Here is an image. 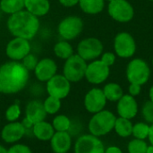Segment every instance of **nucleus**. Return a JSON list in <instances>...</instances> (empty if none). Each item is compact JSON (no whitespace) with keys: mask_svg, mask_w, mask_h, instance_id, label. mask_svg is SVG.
Segmentation results:
<instances>
[{"mask_svg":"<svg viewBox=\"0 0 153 153\" xmlns=\"http://www.w3.org/2000/svg\"><path fill=\"white\" fill-rule=\"evenodd\" d=\"M30 72L19 61H9L0 66V93L14 94L25 88Z\"/></svg>","mask_w":153,"mask_h":153,"instance_id":"obj_1","label":"nucleus"},{"mask_svg":"<svg viewBox=\"0 0 153 153\" xmlns=\"http://www.w3.org/2000/svg\"><path fill=\"white\" fill-rule=\"evenodd\" d=\"M6 25L9 32L13 36L30 40L39 31V17L33 15L27 10H22L11 14Z\"/></svg>","mask_w":153,"mask_h":153,"instance_id":"obj_2","label":"nucleus"},{"mask_svg":"<svg viewBox=\"0 0 153 153\" xmlns=\"http://www.w3.org/2000/svg\"><path fill=\"white\" fill-rule=\"evenodd\" d=\"M116 116L109 110H101L93 115L89 122L91 134L100 137L110 133L115 126Z\"/></svg>","mask_w":153,"mask_h":153,"instance_id":"obj_3","label":"nucleus"},{"mask_svg":"<svg viewBox=\"0 0 153 153\" xmlns=\"http://www.w3.org/2000/svg\"><path fill=\"white\" fill-rule=\"evenodd\" d=\"M126 75L130 83H135L142 86L149 81L151 68L143 59L134 58L126 66Z\"/></svg>","mask_w":153,"mask_h":153,"instance_id":"obj_4","label":"nucleus"},{"mask_svg":"<svg viewBox=\"0 0 153 153\" xmlns=\"http://www.w3.org/2000/svg\"><path fill=\"white\" fill-rule=\"evenodd\" d=\"M87 63L79 55L74 54L65 60L63 68V75L70 82H77L85 77Z\"/></svg>","mask_w":153,"mask_h":153,"instance_id":"obj_5","label":"nucleus"},{"mask_svg":"<svg viewBox=\"0 0 153 153\" xmlns=\"http://www.w3.org/2000/svg\"><path fill=\"white\" fill-rule=\"evenodd\" d=\"M83 30V21L76 15H70L64 18L57 26L58 34L64 40L76 39Z\"/></svg>","mask_w":153,"mask_h":153,"instance_id":"obj_6","label":"nucleus"},{"mask_svg":"<svg viewBox=\"0 0 153 153\" xmlns=\"http://www.w3.org/2000/svg\"><path fill=\"white\" fill-rule=\"evenodd\" d=\"M108 13L109 16L121 23L129 22L134 16V9L127 0H114L108 3Z\"/></svg>","mask_w":153,"mask_h":153,"instance_id":"obj_7","label":"nucleus"},{"mask_svg":"<svg viewBox=\"0 0 153 153\" xmlns=\"http://www.w3.org/2000/svg\"><path fill=\"white\" fill-rule=\"evenodd\" d=\"M103 43L97 38L90 37L80 41L77 46V55L87 61H93L103 53Z\"/></svg>","mask_w":153,"mask_h":153,"instance_id":"obj_8","label":"nucleus"},{"mask_svg":"<svg viewBox=\"0 0 153 153\" xmlns=\"http://www.w3.org/2000/svg\"><path fill=\"white\" fill-rule=\"evenodd\" d=\"M115 54L120 58H130L136 52V42L134 37L126 31L119 32L114 39Z\"/></svg>","mask_w":153,"mask_h":153,"instance_id":"obj_9","label":"nucleus"},{"mask_svg":"<svg viewBox=\"0 0 153 153\" xmlns=\"http://www.w3.org/2000/svg\"><path fill=\"white\" fill-rule=\"evenodd\" d=\"M109 74L110 67L106 65L100 59H96L87 65L85 78L90 83L100 84L108 78Z\"/></svg>","mask_w":153,"mask_h":153,"instance_id":"obj_10","label":"nucleus"},{"mask_svg":"<svg viewBox=\"0 0 153 153\" xmlns=\"http://www.w3.org/2000/svg\"><path fill=\"white\" fill-rule=\"evenodd\" d=\"M30 52V44L28 39L14 37L5 48V54L12 61H22Z\"/></svg>","mask_w":153,"mask_h":153,"instance_id":"obj_11","label":"nucleus"},{"mask_svg":"<svg viewBox=\"0 0 153 153\" xmlns=\"http://www.w3.org/2000/svg\"><path fill=\"white\" fill-rule=\"evenodd\" d=\"M70 90L71 82L63 74H56L47 82V91L48 95L59 100L66 98Z\"/></svg>","mask_w":153,"mask_h":153,"instance_id":"obj_12","label":"nucleus"},{"mask_svg":"<svg viewBox=\"0 0 153 153\" xmlns=\"http://www.w3.org/2000/svg\"><path fill=\"white\" fill-rule=\"evenodd\" d=\"M105 147L99 137L84 134L78 138L74 145V153H104Z\"/></svg>","mask_w":153,"mask_h":153,"instance_id":"obj_13","label":"nucleus"},{"mask_svg":"<svg viewBox=\"0 0 153 153\" xmlns=\"http://www.w3.org/2000/svg\"><path fill=\"white\" fill-rule=\"evenodd\" d=\"M107 99L101 89L93 88L89 91L84 97V107L88 112L96 114L104 109Z\"/></svg>","mask_w":153,"mask_h":153,"instance_id":"obj_14","label":"nucleus"},{"mask_svg":"<svg viewBox=\"0 0 153 153\" xmlns=\"http://www.w3.org/2000/svg\"><path fill=\"white\" fill-rule=\"evenodd\" d=\"M117 110L120 117L132 119L138 113V104L134 97L130 94H124L117 101Z\"/></svg>","mask_w":153,"mask_h":153,"instance_id":"obj_15","label":"nucleus"},{"mask_svg":"<svg viewBox=\"0 0 153 153\" xmlns=\"http://www.w3.org/2000/svg\"><path fill=\"white\" fill-rule=\"evenodd\" d=\"M57 65L56 62L48 57L43 58L38 62L34 69L36 78L40 82H48L56 74Z\"/></svg>","mask_w":153,"mask_h":153,"instance_id":"obj_16","label":"nucleus"},{"mask_svg":"<svg viewBox=\"0 0 153 153\" xmlns=\"http://www.w3.org/2000/svg\"><path fill=\"white\" fill-rule=\"evenodd\" d=\"M26 134L25 128L22 123L11 122L4 126L1 133L2 139L7 143H13L21 140Z\"/></svg>","mask_w":153,"mask_h":153,"instance_id":"obj_17","label":"nucleus"},{"mask_svg":"<svg viewBox=\"0 0 153 153\" xmlns=\"http://www.w3.org/2000/svg\"><path fill=\"white\" fill-rule=\"evenodd\" d=\"M26 119L30 123L37 124L39 122L44 121L47 117V112L44 108V105L42 102L39 100H31L26 106Z\"/></svg>","mask_w":153,"mask_h":153,"instance_id":"obj_18","label":"nucleus"},{"mask_svg":"<svg viewBox=\"0 0 153 153\" xmlns=\"http://www.w3.org/2000/svg\"><path fill=\"white\" fill-rule=\"evenodd\" d=\"M50 143L55 153H66L71 148L72 139L67 132H56L50 140Z\"/></svg>","mask_w":153,"mask_h":153,"instance_id":"obj_19","label":"nucleus"},{"mask_svg":"<svg viewBox=\"0 0 153 153\" xmlns=\"http://www.w3.org/2000/svg\"><path fill=\"white\" fill-rule=\"evenodd\" d=\"M24 8L37 17L46 15L50 10L49 0H25Z\"/></svg>","mask_w":153,"mask_h":153,"instance_id":"obj_20","label":"nucleus"},{"mask_svg":"<svg viewBox=\"0 0 153 153\" xmlns=\"http://www.w3.org/2000/svg\"><path fill=\"white\" fill-rule=\"evenodd\" d=\"M32 133L36 136V138L40 141L46 142L50 141L56 132L52 125L46 121H41L33 125Z\"/></svg>","mask_w":153,"mask_h":153,"instance_id":"obj_21","label":"nucleus"},{"mask_svg":"<svg viewBox=\"0 0 153 153\" xmlns=\"http://www.w3.org/2000/svg\"><path fill=\"white\" fill-rule=\"evenodd\" d=\"M81 10L87 14H98L105 6V0H79Z\"/></svg>","mask_w":153,"mask_h":153,"instance_id":"obj_22","label":"nucleus"},{"mask_svg":"<svg viewBox=\"0 0 153 153\" xmlns=\"http://www.w3.org/2000/svg\"><path fill=\"white\" fill-rule=\"evenodd\" d=\"M104 95L107 99V100L116 102L118 101L124 95V91L122 87L116 82H109L106 84L103 88Z\"/></svg>","mask_w":153,"mask_h":153,"instance_id":"obj_23","label":"nucleus"},{"mask_svg":"<svg viewBox=\"0 0 153 153\" xmlns=\"http://www.w3.org/2000/svg\"><path fill=\"white\" fill-rule=\"evenodd\" d=\"M133 126L134 125L132 124L130 119L119 117L118 118L116 119L114 129L120 137L126 138V137H129L130 135H132Z\"/></svg>","mask_w":153,"mask_h":153,"instance_id":"obj_24","label":"nucleus"},{"mask_svg":"<svg viewBox=\"0 0 153 153\" xmlns=\"http://www.w3.org/2000/svg\"><path fill=\"white\" fill-rule=\"evenodd\" d=\"M25 0H0V9L2 13L13 14L24 9Z\"/></svg>","mask_w":153,"mask_h":153,"instance_id":"obj_25","label":"nucleus"},{"mask_svg":"<svg viewBox=\"0 0 153 153\" xmlns=\"http://www.w3.org/2000/svg\"><path fill=\"white\" fill-rule=\"evenodd\" d=\"M54 53L58 58L66 60L74 55V48L67 40H61L54 46Z\"/></svg>","mask_w":153,"mask_h":153,"instance_id":"obj_26","label":"nucleus"},{"mask_svg":"<svg viewBox=\"0 0 153 153\" xmlns=\"http://www.w3.org/2000/svg\"><path fill=\"white\" fill-rule=\"evenodd\" d=\"M52 126L56 132H67L71 126V121L66 116L59 115L54 118Z\"/></svg>","mask_w":153,"mask_h":153,"instance_id":"obj_27","label":"nucleus"},{"mask_svg":"<svg viewBox=\"0 0 153 153\" xmlns=\"http://www.w3.org/2000/svg\"><path fill=\"white\" fill-rule=\"evenodd\" d=\"M43 105H44V108H45L47 114L53 115V114L57 113V111L60 109L61 100L55 98V97H52V96H48L45 100Z\"/></svg>","mask_w":153,"mask_h":153,"instance_id":"obj_28","label":"nucleus"},{"mask_svg":"<svg viewBox=\"0 0 153 153\" xmlns=\"http://www.w3.org/2000/svg\"><path fill=\"white\" fill-rule=\"evenodd\" d=\"M149 132H150V126L147 125L146 123L140 122L134 125L132 135H134V137L136 139L145 140L146 138H148Z\"/></svg>","mask_w":153,"mask_h":153,"instance_id":"obj_29","label":"nucleus"},{"mask_svg":"<svg viewBox=\"0 0 153 153\" xmlns=\"http://www.w3.org/2000/svg\"><path fill=\"white\" fill-rule=\"evenodd\" d=\"M148 148V144L144 140L136 139L130 141L127 146V150L129 153H146Z\"/></svg>","mask_w":153,"mask_h":153,"instance_id":"obj_30","label":"nucleus"},{"mask_svg":"<svg viewBox=\"0 0 153 153\" xmlns=\"http://www.w3.org/2000/svg\"><path fill=\"white\" fill-rule=\"evenodd\" d=\"M21 115V108L18 104L11 105L5 111V117L10 122H15Z\"/></svg>","mask_w":153,"mask_h":153,"instance_id":"obj_31","label":"nucleus"},{"mask_svg":"<svg viewBox=\"0 0 153 153\" xmlns=\"http://www.w3.org/2000/svg\"><path fill=\"white\" fill-rule=\"evenodd\" d=\"M143 117L145 121L149 124H153V102L152 100H148L144 103L142 108Z\"/></svg>","mask_w":153,"mask_h":153,"instance_id":"obj_32","label":"nucleus"},{"mask_svg":"<svg viewBox=\"0 0 153 153\" xmlns=\"http://www.w3.org/2000/svg\"><path fill=\"white\" fill-rule=\"evenodd\" d=\"M38 57L36 56H34L33 54H28L22 60V64L23 65V66L30 72V71H34L36 65H38Z\"/></svg>","mask_w":153,"mask_h":153,"instance_id":"obj_33","label":"nucleus"},{"mask_svg":"<svg viewBox=\"0 0 153 153\" xmlns=\"http://www.w3.org/2000/svg\"><path fill=\"white\" fill-rule=\"evenodd\" d=\"M116 59H117V55L112 53V52H105V53H102V55L100 56V61L102 63H104L106 65L108 66H112L115 62H116Z\"/></svg>","mask_w":153,"mask_h":153,"instance_id":"obj_34","label":"nucleus"},{"mask_svg":"<svg viewBox=\"0 0 153 153\" xmlns=\"http://www.w3.org/2000/svg\"><path fill=\"white\" fill-rule=\"evenodd\" d=\"M7 153H32L30 149L24 144H15L8 149Z\"/></svg>","mask_w":153,"mask_h":153,"instance_id":"obj_35","label":"nucleus"},{"mask_svg":"<svg viewBox=\"0 0 153 153\" xmlns=\"http://www.w3.org/2000/svg\"><path fill=\"white\" fill-rule=\"evenodd\" d=\"M141 91H142V86L141 85L135 84V83H130L129 88H128V91H129V94L131 96L135 97V96L139 95Z\"/></svg>","mask_w":153,"mask_h":153,"instance_id":"obj_36","label":"nucleus"},{"mask_svg":"<svg viewBox=\"0 0 153 153\" xmlns=\"http://www.w3.org/2000/svg\"><path fill=\"white\" fill-rule=\"evenodd\" d=\"M58 1L65 7H73L79 4V0H58Z\"/></svg>","mask_w":153,"mask_h":153,"instance_id":"obj_37","label":"nucleus"},{"mask_svg":"<svg viewBox=\"0 0 153 153\" xmlns=\"http://www.w3.org/2000/svg\"><path fill=\"white\" fill-rule=\"evenodd\" d=\"M104 153H123L122 150L117 146H110L107 149H105Z\"/></svg>","mask_w":153,"mask_h":153,"instance_id":"obj_38","label":"nucleus"},{"mask_svg":"<svg viewBox=\"0 0 153 153\" xmlns=\"http://www.w3.org/2000/svg\"><path fill=\"white\" fill-rule=\"evenodd\" d=\"M148 139L150 140L151 145L153 146V124L150 126V132H149V135H148Z\"/></svg>","mask_w":153,"mask_h":153,"instance_id":"obj_39","label":"nucleus"},{"mask_svg":"<svg viewBox=\"0 0 153 153\" xmlns=\"http://www.w3.org/2000/svg\"><path fill=\"white\" fill-rule=\"evenodd\" d=\"M149 96H150V100H152V101L153 102V85L151 87V89H150Z\"/></svg>","mask_w":153,"mask_h":153,"instance_id":"obj_40","label":"nucleus"},{"mask_svg":"<svg viewBox=\"0 0 153 153\" xmlns=\"http://www.w3.org/2000/svg\"><path fill=\"white\" fill-rule=\"evenodd\" d=\"M8 152V150L7 149H5L4 146H2V145H0V153H7Z\"/></svg>","mask_w":153,"mask_h":153,"instance_id":"obj_41","label":"nucleus"},{"mask_svg":"<svg viewBox=\"0 0 153 153\" xmlns=\"http://www.w3.org/2000/svg\"><path fill=\"white\" fill-rule=\"evenodd\" d=\"M146 153H153V146L152 145H150V146H148Z\"/></svg>","mask_w":153,"mask_h":153,"instance_id":"obj_42","label":"nucleus"},{"mask_svg":"<svg viewBox=\"0 0 153 153\" xmlns=\"http://www.w3.org/2000/svg\"><path fill=\"white\" fill-rule=\"evenodd\" d=\"M107 1H108V2L109 3V2H112V1H114V0H107Z\"/></svg>","mask_w":153,"mask_h":153,"instance_id":"obj_43","label":"nucleus"},{"mask_svg":"<svg viewBox=\"0 0 153 153\" xmlns=\"http://www.w3.org/2000/svg\"><path fill=\"white\" fill-rule=\"evenodd\" d=\"M1 13H2V11H1V9H0V17H1Z\"/></svg>","mask_w":153,"mask_h":153,"instance_id":"obj_44","label":"nucleus"},{"mask_svg":"<svg viewBox=\"0 0 153 153\" xmlns=\"http://www.w3.org/2000/svg\"><path fill=\"white\" fill-rule=\"evenodd\" d=\"M152 66H153V58H152Z\"/></svg>","mask_w":153,"mask_h":153,"instance_id":"obj_45","label":"nucleus"},{"mask_svg":"<svg viewBox=\"0 0 153 153\" xmlns=\"http://www.w3.org/2000/svg\"><path fill=\"white\" fill-rule=\"evenodd\" d=\"M150 1H152V2H153V0H150Z\"/></svg>","mask_w":153,"mask_h":153,"instance_id":"obj_46","label":"nucleus"}]
</instances>
